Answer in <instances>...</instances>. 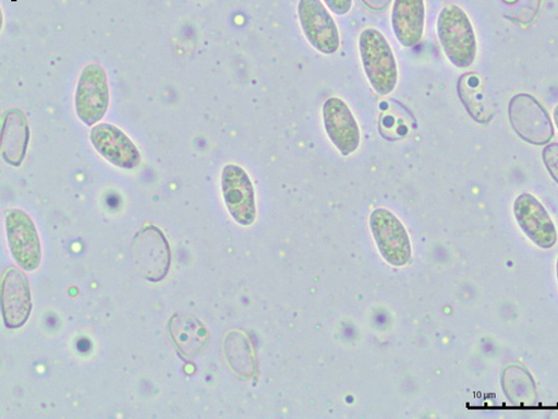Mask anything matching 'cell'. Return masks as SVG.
<instances>
[{
	"mask_svg": "<svg viewBox=\"0 0 558 419\" xmlns=\"http://www.w3.org/2000/svg\"><path fill=\"white\" fill-rule=\"evenodd\" d=\"M508 119L511 129L533 146H546L555 135L554 124L545 107L529 93L510 99Z\"/></svg>",
	"mask_w": 558,
	"mask_h": 419,
	"instance_id": "3957f363",
	"label": "cell"
},
{
	"mask_svg": "<svg viewBox=\"0 0 558 419\" xmlns=\"http://www.w3.org/2000/svg\"><path fill=\"white\" fill-rule=\"evenodd\" d=\"M32 296L26 275L17 267L7 270L2 285L3 318L8 328L19 330L32 312Z\"/></svg>",
	"mask_w": 558,
	"mask_h": 419,
	"instance_id": "4fadbf2b",
	"label": "cell"
},
{
	"mask_svg": "<svg viewBox=\"0 0 558 419\" xmlns=\"http://www.w3.org/2000/svg\"><path fill=\"white\" fill-rule=\"evenodd\" d=\"M542 159L553 180L558 184V143H551L544 147Z\"/></svg>",
	"mask_w": 558,
	"mask_h": 419,
	"instance_id": "e0dca14e",
	"label": "cell"
},
{
	"mask_svg": "<svg viewBox=\"0 0 558 419\" xmlns=\"http://www.w3.org/2000/svg\"><path fill=\"white\" fill-rule=\"evenodd\" d=\"M168 331L179 352L185 359L196 358L205 349L209 339L202 321L187 314L173 315L169 321Z\"/></svg>",
	"mask_w": 558,
	"mask_h": 419,
	"instance_id": "9a60e30c",
	"label": "cell"
},
{
	"mask_svg": "<svg viewBox=\"0 0 558 419\" xmlns=\"http://www.w3.org/2000/svg\"><path fill=\"white\" fill-rule=\"evenodd\" d=\"M298 15L306 39L317 52L332 56L340 50L339 27L320 0H300Z\"/></svg>",
	"mask_w": 558,
	"mask_h": 419,
	"instance_id": "8992f818",
	"label": "cell"
},
{
	"mask_svg": "<svg viewBox=\"0 0 558 419\" xmlns=\"http://www.w3.org/2000/svg\"><path fill=\"white\" fill-rule=\"evenodd\" d=\"M437 35L449 62L458 69L471 68L477 57L473 23L461 8L449 4L439 13Z\"/></svg>",
	"mask_w": 558,
	"mask_h": 419,
	"instance_id": "6da1fadb",
	"label": "cell"
},
{
	"mask_svg": "<svg viewBox=\"0 0 558 419\" xmlns=\"http://www.w3.org/2000/svg\"><path fill=\"white\" fill-rule=\"evenodd\" d=\"M29 142V128L24 113L11 110L7 113L2 132V154L11 166L23 163Z\"/></svg>",
	"mask_w": 558,
	"mask_h": 419,
	"instance_id": "2e32d148",
	"label": "cell"
},
{
	"mask_svg": "<svg viewBox=\"0 0 558 419\" xmlns=\"http://www.w3.org/2000/svg\"><path fill=\"white\" fill-rule=\"evenodd\" d=\"M322 117L325 131L342 156H349L359 149L361 144L360 127L343 100L330 98L325 101Z\"/></svg>",
	"mask_w": 558,
	"mask_h": 419,
	"instance_id": "9c48e42d",
	"label": "cell"
},
{
	"mask_svg": "<svg viewBox=\"0 0 558 419\" xmlns=\"http://www.w3.org/2000/svg\"><path fill=\"white\" fill-rule=\"evenodd\" d=\"M131 250L135 266L149 282L159 283L167 276L171 252L160 228L148 225L140 229L132 241Z\"/></svg>",
	"mask_w": 558,
	"mask_h": 419,
	"instance_id": "277c9868",
	"label": "cell"
},
{
	"mask_svg": "<svg viewBox=\"0 0 558 419\" xmlns=\"http://www.w3.org/2000/svg\"><path fill=\"white\" fill-rule=\"evenodd\" d=\"M75 110L86 125H95L104 119L110 104L108 75L98 64L85 67L75 92Z\"/></svg>",
	"mask_w": 558,
	"mask_h": 419,
	"instance_id": "5b68a950",
	"label": "cell"
},
{
	"mask_svg": "<svg viewBox=\"0 0 558 419\" xmlns=\"http://www.w3.org/2000/svg\"><path fill=\"white\" fill-rule=\"evenodd\" d=\"M369 227L385 260L393 266H403L411 259L407 229L388 210L378 208L369 216Z\"/></svg>",
	"mask_w": 558,
	"mask_h": 419,
	"instance_id": "ba28073f",
	"label": "cell"
},
{
	"mask_svg": "<svg viewBox=\"0 0 558 419\" xmlns=\"http://www.w3.org/2000/svg\"><path fill=\"white\" fill-rule=\"evenodd\" d=\"M221 189L225 205L242 226H251L257 215L256 197L248 173L238 165H227L221 175Z\"/></svg>",
	"mask_w": 558,
	"mask_h": 419,
	"instance_id": "52a82bcc",
	"label": "cell"
},
{
	"mask_svg": "<svg viewBox=\"0 0 558 419\" xmlns=\"http://www.w3.org/2000/svg\"><path fill=\"white\" fill-rule=\"evenodd\" d=\"M359 52L364 73L372 88L386 97L395 91L399 71L391 46L376 28L364 29L359 37Z\"/></svg>",
	"mask_w": 558,
	"mask_h": 419,
	"instance_id": "7a4b0ae2",
	"label": "cell"
},
{
	"mask_svg": "<svg viewBox=\"0 0 558 419\" xmlns=\"http://www.w3.org/2000/svg\"><path fill=\"white\" fill-rule=\"evenodd\" d=\"M556 272H557V279H558V259H557V263H556Z\"/></svg>",
	"mask_w": 558,
	"mask_h": 419,
	"instance_id": "ffe728a7",
	"label": "cell"
},
{
	"mask_svg": "<svg viewBox=\"0 0 558 419\" xmlns=\"http://www.w3.org/2000/svg\"><path fill=\"white\" fill-rule=\"evenodd\" d=\"M553 118H554L555 125H556V128L558 130V105L554 109Z\"/></svg>",
	"mask_w": 558,
	"mask_h": 419,
	"instance_id": "d6986e66",
	"label": "cell"
},
{
	"mask_svg": "<svg viewBox=\"0 0 558 419\" xmlns=\"http://www.w3.org/2000/svg\"><path fill=\"white\" fill-rule=\"evenodd\" d=\"M391 25L398 41L404 48H414L422 41L425 33V0H395Z\"/></svg>",
	"mask_w": 558,
	"mask_h": 419,
	"instance_id": "5bb4252c",
	"label": "cell"
},
{
	"mask_svg": "<svg viewBox=\"0 0 558 419\" xmlns=\"http://www.w3.org/2000/svg\"><path fill=\"white\" fill-rule=\"evenodd\" d=\"M93 147L109 163L122 168L134 169L142 160L131 139L119 128L101 123L90 130Z\"/></svg>",
	"mask_w": 558,
	"mask_h": 419,
	"instance_id": "7c38bea8",
	"label": "cell"
},
{
	"mask_svg": "<svg viewBox=\"0 0 558 419\" xmlns=\"http://www.w3.org/2000/svg\"><path fill=\"white\" fill-rule=\"evenodd\" d=\"M328 9L339 16H344L350 13L353 7V0H323Z\"/></svg>",
	"mask_w": 558,
	"mask_h": 419,
	"instance_id": "ac0fdd59",
	"label": "cell"
},
{
	"mask_svg": "<svg viewBox=\"0 0 558 419\" xmlns=\"http://www.w3.org/2000/svg\"><path fill=\"white\" fill-rule=\"evenodd\" d=\"M7 229L12 255L26 271H35L41 261V247L32 218L21 210L7 214Z\"/></svg>",
	"mask_w": 558,
	"mask_h": 419,
	"instance_id": "30bf717a",
	"label": "cell"
},
{
	"mask_svg": "<svg viewBox=\"0 0 558 419\" xmlns=\"http://www.w3.org/2000/svg\"><path fill=\"white\" fill-rule=\"evenodd\" d=\"M514 215L525 236L538 248L548 250L557 242V230L543 204L532 194H521Z\"/></svg>",
	"mask_w": 558,
	"mask_h": 419,
	"instance_id": "8fae6325",
	"label": "cell"
}]
</instances>
